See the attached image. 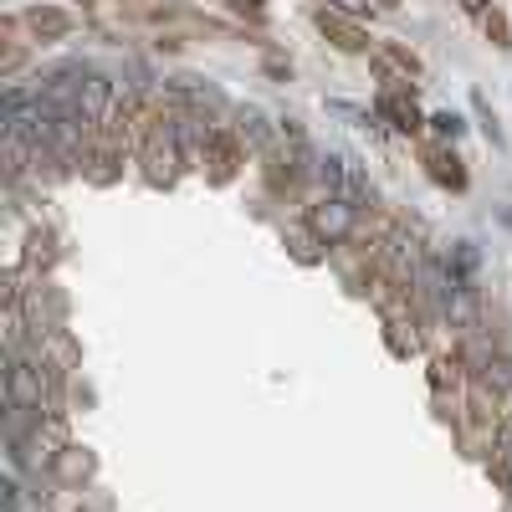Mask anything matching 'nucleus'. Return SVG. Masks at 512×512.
Returning <instances> with one entry per match:
<instances>
[{"label": "nucleus", "mask_w": 512, "mask_h": 512, "mask_svg": "<svg viewBox=\"0 0 512 512\" xmlns=\"http://www.w3.org/2000/svg\"><path fill=\"white\" fill-rule=\"evenodd\" d=\"M318 175H323V185H328L338 200H349V205L364 210V200H369V180H364V169H359L349 154H328V159L318 164Z\"/></svg>", "instance_id": "obj_1"}, {"label": "nucleus", "mask_w": 512, "mask_h": 512, "mask_svg": "<svg viewBox=\"0 0 512 512\" xmlns=\"http://www.w3.org/2000/svg\"><path fill=\"white\" fill-rule=\"evenodd\" d=\"M313 231L333 246V241H344L349 231H354V221H359V205H349V200H338V195H328L323 205H313Z\"/></svg>", "instance_id": "obj_2"}, {"label": "nucleus", "mask_w": 512, "mask_h": 512, "mask_svg": "<svg viewBox=\"0 0 512 512\" xmlns=\"http://www.w3.org/2000/svg\"><path fill=\"white\" fill-rule=\"evenodd\" d=\"M108 98H113V82L98 72H82V113H88V123H98L108 113Z\"/></svg>", "instance_id": "obj_3"}, {"label": "nucleus", "mask_w": 512, "mask_h": 512, "mask_svg": "<svg viewBox=\"0 0 512 512\" xmlns=\"http://www.w3.org/2000/svg\"><path fill=\"white\" fill-rule=\"evenodd\" d=\"M318 26H323V31H328V36H333V41H338V47H344V52H364V47H369V41H364V36H359V31L349 26V21H338V16H328V11L318 16Z\"/></svg>", "instance_id": "obj_4"}, {"label": "nucleus", "mask_w": 512, "mask_h": 512, "mask_svg": "<svg viewBox=\"0 0 512 512\" xmlns=\"http://www.w3.org/2000/svg\"><path fill=\"white\" fill-rule=\"evenodd\" d=\"M26 21H31L36 36H62V31H67V16H62V11H31Z\"/></svg>", "instance_id": "obj_5"}, {"label": "nucleus", "mask_w": 512, "mask_h": 512, "mask_svg": "<svg viewBox=\"0 0 512 512\" xmlns=\"http://www.w3.org/2000/svg\"><path fill=\"white\" fill-rule=\"evenodd\" d=\"M241 139H251V144H267V118L256 113V108H241Z\"/></svg>", "instance_id": "obj_6"}, {"label": "nucleus", "mask_w": 512, "mask_h": 512, "mask_svg": "<svg viewBox=\"0 0 512 512\" xmlns=\"http://www.w3.org/2000/svg\"><path fill=\"white\" fill-rule=\"evenodd\" d=\"M379 108H384V113H390V118H395L400 128H420V118H415V108H410L405 98H395V93H390V98H384Z\"/></svg>", "instance_id": "obj_7"}, {"label": "nucleus", "mask_w": 512, "mask_h": 512, "mask_svg": "<svg viewBox=\"0 0 512 512\" xmlns=\"http://www.w3.org/2000/svg\"><path fill=\"white\" fill-rule=\"evenodd\" d=\"M497 446H502V461H507V472H512V420L502 425V436H497Z\"/></svg>", "instance_id": "obj_8"}, {"label": "nucleus", "mask_w": 512, "mask_h": 512, "mask_svg": "<svg viewBox=\"0 0 512 512\" xmlns=\"http://www.w3.org/2000/svg\"><path fill=\"white\" fill-rule=\"evenodd\" d=\"M431 123H436V134H456V128H461V118H451V113H436Z\"/></svg>", "instance_id": "obj_9"}, {"label": "nucleus", "mask_w": 512, "mask_h": 512, "mask_svg": "<svg viewBox=\"0 0 512 512\" xmlns=\"http://www.w3.org/2000/svg\"><path fill=\"white\" fill-rule=\"evenodd\" d=\"M236 11H262V0H231Z\"/></svg>", "instance_id": "obj_10"}, {"label": "nucleus", "mask_w": 512, "mask_h": 512, "mask_svg": "<svg viewBox=\"0 0 512 512\" xmlns=\"http://www.w3.org/2000/svg\"><path fill=\"white\" fill-rule=\"evenodd\" d=\"M338 6H344V11H364V6H369V0H338Z\"/></svg>", "instance_id": "obj_11"}, {"label": "nucleus", "mask_w": 512, "mask_h": 512, "mask_svg": "<svg viewBox=\"0 0 512 512\" xmlns=\"http://www.w3.org/2000/svg\"><path fill=\"white\" fill-rule=\"evenodd\" d=\"M461 6H466V11H482V0H461Z\"/></svg>", "instance_id": "obj_12"}]
</instances>
